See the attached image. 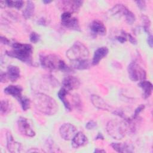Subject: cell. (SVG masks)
Masks as SVG:
<instances>
[{"instance_id":"cell-1","label":"cell","mask_w":153,"mask_h":153,"mask_svg":"<svg viewBox=\"0 0 153 153\" xmlns=\"http://www.w3.org/2000/svg\"><path fill=\"white\" fill-rule=\"evenodd\" d=\"M33 102L35 108L45 115H54L58 110V106L55 100L46 94L35 93L33 96Z\"/></svg>"},{"instance_id":"cell-2","label":"cell","mask_w":153,"mask_h":153,"mask_svg":"<svg viewBox=\"0 0 153 153\" xmlns=\"http://www.w3.org/2000/svg\"><path fill=\"white\" fill-rule=\"evenodd\" d=\"M11 47V50L6 51L7 56L16 58L27 65H32L33 47L30 44L14 42Z\"/></svg>"},{"instance_id":"cell-3","label":"cell","mask_w":153,"mask_h":153,"mask_svg":"<svg viewBox=\"0 0 153 153\" xmlns=\"http://www.w3.org/2000/svg\"><path fill=\"white\" fill-rule=\"evenodd\" d=\"M66 56L71 62L87 60L89 56V51L82 42L76 41L67 50Z\"/></svg>"},{"instance_id":"cell-4","label":"cell","mask_w":153,"mask_h":153,"mask_svg":"<svg viewBox=\"0 0 153 153\" xmlns=\"http://www.w3.org/2000/svg\"><path fill=\"white\" fill-rule=\"evenodd\" d=\"M106 131L108 134L112 138L121 139L126 134L127 125L124 122L111 120L107 123Z\"/></svg>"},{"instance_id":"cell-5","label":"cell","mask_w":153,"mask_h":153,"mask_svg":"<svg viewBox=\"0 0 153 153\" xmlns=\"http://www.w3.org/2000/svg\"><path fill=\"white\" fill-rule=\"evenodd\" d=\"M61 60L62 59L59 57L53 54H40L39 56V61L41 66L51 71L59 70Z\"/></svg>"},{"instance_id":"cell-6","label":"cell","mask_w":153,"mask_h":153,"mask_svg":"<svg viewBox=\"0 0 153 153\" xmlns=\"http://www.w3.org/2000/svg\"><path fill=\"white\" fill-rule=\"evenodd\" d=\"M127 71L130 79L133 81H141L146 78L145 70L136 61L132 62L128 65Z\"/></svg>"},{"instance_id":"cell-7","label":"cell","mask_w":153,"mask_h":153,"mask_svg":"<svg viewBox=\"0 0 153 153\" xmlns=\"http://www.w3.org/2000/svg\"><path fill=\"white\" fill-rule=\"evenodd\" d=\"M62 25L66 28L80 31V26L77 18L73 17L72 14L68 12H64L61 15Z\"/></svg>"},{"instance_id":"cell-8","label":"cell","mask_w":153,"mask_h":153,"mask_svg":"<svg viewBox=\"0 0 153 153\" xmlns=\"http://www.w3.org/2000/svg\"><path fill=\"white\" fill-rule=\"evenodd\" d=\"M83 1H60L57 2L59 8L64 12L70 13H76L78 11L80 7L82 6Z\"/></svg>"},{"instance_id":"cell-9","label":"cell","mask_w":153,"mask_h":153,"mask_svg":"<svg viewBox=\"0 0 153 153\" xmlns=\"http://www.w3.org/2000/svg\"><path fill=\"white\" fill-rule=\"evenodd\" d=\"M17 126L19 131L23 135L27 137H33L35 132L31 127L27 119L25 117H20L17 121Z\"/></svg>"},{"instance_id":"cell-10","label":"cell","mask_w":153,"mask_h":153,"mask_svg":"<svg viewBox=\"0 0 153 153\" xmlns=\"http://www.w3.org/2000/svg\"><path fill=\"white\" fill-rule=\"evenodd\" d=\"M60 134L64 140H69L76 133V128L71 123H65L59 128Z\"/></svg>"},{"instance_id":"cell-11","label":"cell","mask_w":153,"mask_h":153,"mask_svg":"<svg viewBox=\"0 0 153 153\" xmlns=\"http://www.w3.org/2000/svg\"><path fill=\"white\" fill-rule=\"evenodd\" d=\"M62 88L68 91L76 90L80 85L79 79L74 76H66L62 81Z\"/></svg>"},{"instance_id":"cell-12","label":"cell","mask_w":153,"mask_h":153,"mask_svg":"<svg viewBox=\"0 0 153 153\" xmlns=\"http://www.w3.org/2000/svg\"><path fill=\"white\" fill-rule=\"evenodd\" d=\"M7 147L10 152H19L22 149V145L16 142L10 132L7 133Z\"/></svg>"},{"instance_id":"cell-13","label":"cell","mask_w":153,"mask_h":153,"mask_svg":"<svg viewBox=\"0 0 153 153\" xmlns=\"http://www.w3.org/2000/svg\"><path fill=\"white\" fill-rule=\"evenodd\" d=\"M87 143V137L81 131L76 133L72 139L71 145L74 148H78L83 146Z\"/></svg>"},{"instance_id":"cell-14","label":"cell","mask_w":153,"mask_h":153,"mask_svg":"<svg viewBox=\"0 0 153 153\" xmlns=\"http://www.w3.org/2000/svg\"><path fill=\"white\" fill-rule=\"evenodd\" d=\"M108 52L109 50L106 47H101L96 49L94 53L91 64L93 65H98L100 60L107 56Z\"/></svg>"},{"instance_id":"cell-15","label":"cell","mask_w":153,"mask_h":153,"mask_svg":"<svg viewBox=\"0 0 153 153\" xmlns=\"http://www.w3.org/2000/svg\"><path fill=\"white\" fill-rule=\"evenodd\" d=\"M90 99L93 105L99 109L109 111L111 108V106L108 104H107L105 102V101L98 95H96V94L91 95L90 97Z\"/></svg>"},{"instance_id":"cell-16","label":"cell","mask_w":153,"mask_h":153,"mask_svg":"<svg viewBox=\"0 0 153 153\" xmlns=\"http://www.w3.org/2000/svg\"><path fill=\"white\" fill-rule=\"evenodd\" d=\"M90 30L91 32L95 34L104 35L106 34V29L104 24L100 20H94L93 21L90 26Z\"/></svg>"},{"instance_id":"cell-17","label":"cell","mask_w":153,"mask_h":153,"mask_svg":"<svg viewBox=\"0 0 153 153\" xmlns=\"http://www.w3.org/2000/svg\"><path fill=\"white\" fill-rule=\"evenodd\" d=\"M6 75L8 79L11 82H15L20 78V70L16 66L10 65L7 67Z\"/></svg>"},{"instance_id":"cell-18","label":"cell","mask_w":153,"mask_h":153,"mask_svg":"<svg viewBox=\"0 0 153 153\" xmlns=\"http://www.w3.org/2000/svg\"><path fill=\"white\" fill-rule=\"evenodd\" d=\"M22 90L23 88L20 85H10L4 89V92L5 93L11 95L18 100L22 96Z\"/></svg>"},{"instance_id":"cell-19","label":"cell","mask_w":153,"mask_h":153,"mask_svg":"<svg viewBox=\"0 0 153 153\" xmlns=\"http://www.w3.org/2000/svg\"><path fill=\"white\" fill-rule=\"evenodd\" d=\"M138 85L142 89L143 91V97L145 99H147L152 94V84L150 81L143 80L139 82Z\"/></svg>"},{"instance_id":"cell-20","label":"cell","mask_w":153,"mask_h":153,"mask_svg":"<svg viewBox=\"0 0 153 153\" xmlns=\"http://www.w3.org/2000/svg\"><path fill=\"white\" fill-rule=\"evenodd\" d=\"M111 146L118 152H133V147L127 143H112Z\"/></svg>"},{"instance_id":"cell-21","label":"cell","mask_w":153,"mask_h":153,"mask_svg":"<svg viewBox=\"0 0 153 153\" xmlns=\"http://www.w3.org/2000/svg\"><path fill=\"white\" fill-rule=\"evenodd\" d=\"M68 94V91L64 89L63 88H62L58 92L57 95L59 98L61 100V101L63 102L65 108L66 110L70 111L72 109V106L68 101V100L66 99V95Z\"/></svg>"},{"instance_id":"cell-22","label":"cell","mask_w":153,"mask_h":153,"mask_svg":"<svg viewBox=\"0 0 153 153\" xmlns=\"http://www.w3.org/2000/svg\"><path fill=\"white\" fill-rule=\"evenodd\" d=\"M35 11V4L34 3L31 1H27V5L23 11V16L25 19H30Z\"/></svg>"},{"instance_id":"cell-23","label":"cell","mask_w":153,"mask_h":153,"mask_svg":"<svg viewBox=\"0 0 153 153\" xmlns=\"http://www.w3.org/2000/svg\"><path fill=\"white\" fill-rule=\"evenodd\" d=\"M71 66L72 68L78 69V70H84L87 69L90 66V63L88 60H79V61H74L71 62Z\"/></svg>"},{"instance_id":"cell-24","label":"cell","mask_w":153,"mask_h":153,"mask_svg":"<svg viewBox=\"0 0 153 153\" xmlns=\"http://www.w3.org/2000/svg\"><path fill=\"white\" fill-rule=\"evenodd\" d=\"M1 3L4 4V7L7 6L8 7H13L19 10L23 7L24 2L23 1H1Z\"/></svg>"},{"instance_id":"cell-25","label":"cell","mask_w":153,"mask_h":153,"mask_svg":"<svg viewBox=\"0 0 153 153\" xmlns=\"http://www.w3.org/2000/svg\"><path fill=\"white\" fill-rule=\"evenodd\" d=\"M18 100L20 102V103L21 105V106H22V108L23 111H26L30 108V101L27 97L21 96L18 99Z\"/></svg>"},{"instance_id":"cell-26","label":"cell","mask_w":153,"mask_h":153,"mask_svg":"<svg viewBox=\"0 0 153 153\" xmlns=\"http://www.w3.org/2000/svg\"><path fill=\"white\" fill-rule=\"evenodd\" d=\"M10 103L7 100H2L1 102V112L2 114L8 113L10 110Z\"/></svg>"},{"instance_id":"cell-27","label":"cell","mask_w":153,"mask_h":153,"mask_svg":"<svg viewBox=\"0 0 153 153\" xmlns=\"http://www.w3.org/2000/svg\"><path fill=\"white\" fill-rule=\"evenodd\" d=\"M142 20L143 24V29L145 30V32H146L148 34L150 35L151 32H150V25H151V22L150 20L149 19V18L147 16H142Z\"/></svg>"},{"instance_id":"cell-28","label":"cell","mask_w":153,"mask_h":153,"mask_svg":"<svg viewBox=\"0 0 153 153\" xmlns=\"http://www.w3.org/2000/svg\"><path fill=\"white\" fill-rule=\"evenodd\" d=\"M29 39H30V41L32 43L36 44L37 43L39 39H40V36L39 34H38L36 32H32L29 36Z\"/></svg>"},{"instance_id":"cell-29","label":"cell","mask_w":153,"mask_h":153,"mask_svg":"<svg viewBox=\"0 0 153 153\" xmlns=\"http://www.w3.org/2000/svg\"><path fill=\"white\" fill-rule=\"evenodd\" d=\"M97 126V123L96 121L93 120H90L88 122H87L85 124V128L87 130H92L94 128Z\"/></svg>"},{"instance_id":"cell-30","label":"cell","mask_w":153,"mask_h":153,"mask_svg":"<svg viewBox=\"0 0 153 153\" xmlns=\"http://www.w3.org/2000/svg\"><path fill=\"white\" fill-rule=\"evenodd\" d=\"M145 108V105H139L134 111V115H133V118H137L138 115L140 114V112L141 111H142Z\"/></svg>"},{"instance_id":"cell-31","label":"cell","mask_w":153,"mask_h":153,"mask_svg":"<svg viewBox=\"0 0 153 153\" xmlns=\"http://www.w3.org/2000/svg\"><path fill=\"white\" fill-rule=\"evenodd\" d=\"M138 8L140 10H145L146 8V3L145 1H136Z\"/></svg>"},{"instance_id":"cell-32","label":"cell","mask_w":153,"mask_h":153,"mask_svg":"<svg viewBox=\"0 0 153 153\" xmlns=\"http://www.w3.org/2000/svg\"><path fill=\"white\" fill-rule=\"evenodd\" d=\"M123 36H118L117 37V39L121 43H124L127 41V33L123 32Z\"/></svg>"},{"instance_id":"cell-33","label":"cell","mask_w":153,"mask_h":153,"mask_svg":"<svg viewBox=\"0 0 153 153\" xmlns=\"http://www.w3.org/2000/svg\"><path fill=\"white\" fill-rule=\"evenodd\" d=\"M127 38H128V40L131 44H137V40L131 34L127 33Z\"/></svg>"},{"instance_id":"cell-34","label":"cell","mask_w":153,"mask_h":153,"mask_svg":"<svg viewBox=\"0 0 153 153\" xmlns=\"http://www.w3.org/2000/svg\"><path fill=\"white\" fill-rule=\"evenodd\" d=\"M147 42L149 45V46L152 48V45H153V40H152V35L151 34L149 35L147 38Z\"/></svg>"},{"instance_id":"cell-35","label":"cell","mask_w":153,"mask_h":153,"mask_svg":"<svg viewBox=\"0 0 153 153\" xmlns=\"http://www.w3.org/2000/svg\"><path fill=\"white\" fill-rule=\"evenodd\" d=\"M1 81L2 82H5L7 81L8 78H7V75H6V73H2L1 72Z\"/></svg>"},{"instance_id":"cell-36","label":"cell","mask_w":153,"mask_h":153,"mask_svg":"<svg viewBox=\"0 0 153 153\" xmlns=\"http://www.w3.org/2000/svg\"><path fill=\"white\" fill-rule=\"evenodd\" d=\"M1 42L3 44H8L10 42V41L5 37L1 36Z\"/></svg>"},{"instance_id":"cell-37","label":"cell","mask_w":153,"mask_h":153,"mask_svg":"<svg viewBox=\"0 0 153 153\" xmlns=\"http://www.w3.org/2000/svg\"><path fill=\"white\" fill-rule=\"evenodd\" d=\"M95 139L96 140H103L104 139V137H103V136L102 135V134L101 133H99L98 134H97V136L95 137Z\"/></svg>"},{"instance_id":"cell-38","label":"cell","mask_w":153,"mask_h":153,"mask_svg":"<svg viewBox=\"0 0 153 153\" xmlns=\"http://www.w3.org/2000/svg\"><path fill=\"white\" fill-rule=\"evenodd\" d=\"M38 23H39V25H45V24L46 23H45V19H40V20H39V21L38 22Z\"/></svg>"},{"instance_id":"cell-39","label":"cell","mask_w":153,"mask_h":153,"mask_svg":"<svg viewBox=\"0 0 153 153\" xmlns=\"http://www.w3.org/2000/svg\"><path fill=\"white\" fill-rule=\"evenodd\" d=\"M94 152H105V150H103V149H99V148H96L95 150H94Z\"/></svg>"},{"instance_id":"cell-40","label":"cell","mask_w":153,"mask_h":153,"mask_svg":"<svg viewBox=\"0 0 153 153\" xmlns=\"http://www.w3.org/2000/svg\"><path fill=\"white\" fill-rule=\"evenodd\" d=\"M43 2H44V4H50V3H51V1H43Z\"/></svg>"}]
</instances>
